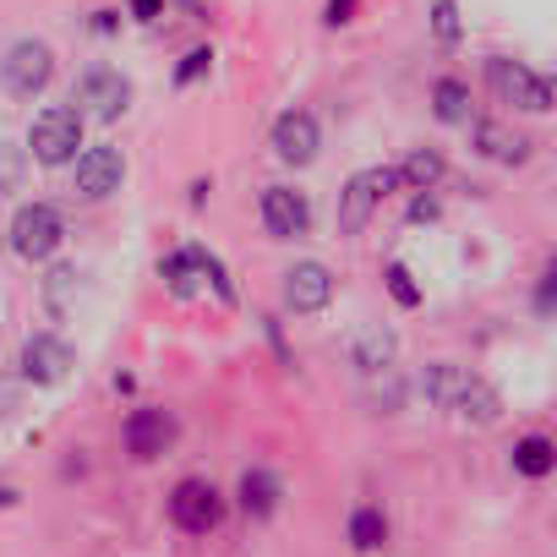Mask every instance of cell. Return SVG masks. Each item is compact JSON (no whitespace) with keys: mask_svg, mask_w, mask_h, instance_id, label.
<instances>
[{"mask_svg":"<svg viewBox=\"0 0 557 557\" xmlns=\"http://www.w3.org/2000/svg\"><path fill=\"white\" fill-rule=\"evenodd\" d=\"M334 301V273L323 262H296L285 273V307L290 312H323Z\"/></svg>","mask_w":557,"mask_h":557,"instance_id":"cell-14","label":"cell"},{"mask_svg":"<svg viewBox=\"0 0 557 557\" xmlns=\"http://www.w3.org/2000/svg\"><path fill=\"white\" fill-rule=\"evenodd\" d=\"M421 388H426V399H432L437 410H454V416H465V421H475V426H492V421L503 416L497 388H492L486 377H475L470 367L432 361V367L421 372Z\"/></svg>","mask_w":557,"mask_h":557,"instance_id":"cell-1","label":"cell"},{"mask_svg":"<svg viewBox=\"0 0 557 557\" xmlns=\"http://www.w3.org/2000/svg\"><path fill=\"white\" fill-rule=\"evenodd\" d=\"M50 77H55V55H50L45 39H17L7 55H0V83H7V94H17V99L45 94Z\"/></svg>","mask_w":557,"mask_h":557,"instance_id":"cell-5","label":"cell"},{"mask_svg":"<svg viewBox=\"0 0 557 557\" xmlns=\"http://www.w3.org/2000/svg\"><path fill=\"white\" fill-rule=\"evenodd\" d=\"M121 181H126V159L115 148H83L77 153V197L99 202V197L121 191Z\"/></svg>","mask_w":557,"mask_h":557,"instance_id":"cell-12","label":"cell"},{"mask_svg":"<svg viewBox=\"0 0 557 557\" xmlns=\"http://www.w3.org/2000/svg\"><path fill=\"white\" fill-rule=\"evenodd\" d=\"M262 224H268L273 240H296V235H307V224H312V202H307V191H296V186H268V191H262Z\"/></svg>","mask_w":557,"mask_h":557,"instance_id":"cell-9","label":"cell"},{"mask_svg":"<svg viewBox=\"0 0 557 557\" xmlns=\"http://www.w3.org/2000/svg\"><path fill=\"white\" fill-rule=\"evenodd\" d=\"M323 148V132H318V115L312 110H285L273 121V153L285 164H312Z\"/></svg>","mask_w":557,"mask_h":557,"instance_id":"cell-10","label":"cell"},{"mask_svg":"<svg viewBox=\"0 0 557 557\" xmlns=\"http://www.w3.org/2000/svg\"><path fill=\"white\" fill-rule=\"evenodd\" d=\"M383 541H388L383 508H356V513H350V546H356V552H377Z\"/></svg>","mask_w":557,"mask_h":557,"instance_id":"cell-22","label":"cell"},{"mask_svg":"<svg viewBox=\"0 0 557 557\" xmlns=\"http://www.w3.org/2000/svg\"><path fill=\"white\" fill-rule=\"evenodd\" d=\"M470 137H475V153L492 159V164H524L530 159V137H519V132H508L497 121H475Z\"/></svg>","mask_w":557,"mask_h":557,"instance_id":"cell-16","label":"cell"},{"mask_svg":"<svg viewBox=\"0 0 557 557\" xmlns=\"http://www.w3.org/2000/svg\"><path fill=\"white\" fill-rule=\"evenodd\" d=\"M278 497H285V486H278V475H273V470L251 465V470L240 475V508H246L251 519H273Z\"/></svg>","mask_w":557,"mask_h":557,"instance_id":"cell-17","label":"cell"},{"mask_svg":"<svg viewBox=\"0 0 557 557\" xmlns=\"http://www.w3.org/2000/svg\"><path fill=\"white\" fill-rule=\"evenodd\" d=\"M388 296L399 301V307H421V290H416V278H410V268L405 262H388Z\"/></svg>","mask_w":557,"mask_h":557,"instance_id":"cell-24","label":"cell"},{"mask_svg":"<svg viewBox=\"0 0 557 557\" xmlns=\"http://www.w3.org/2000/svg\"><path fill=\"white\" fill-rule=\"evenodd\" d=\"M208 66H213V50H191V55H181V66H175V83L186 88V83H197Z\"/></svg>","mask_w":557,"mask_h":557,"instance_id":"cell-26","label":"cell"},{"mask_svg":"<svg viewBox=\"0 0 557 557\" xmlns=\"http://www.w3.org/2000/svg\"><path fill=\"white\" fill-rule=\"evenodd\" d=\"M394 186H399V170H388V164L356 170V175L345 181V191H339V235H361L367 219L377 213V202H383Z\"/></svg>","mask_w":557,"mask_h":557,"instance_id":"cell-4","label":"cell"},{"mask_svg":"<svg viewBox=\"0 0 557 557\" xmlns=\"http://www.w3.org/2000/svg\"><path fill=\"white\" fill-rule=\"evenodd\" d=\"M28 148H34L39 164H72L77 148H83V115H77L72 104L39 110L34 126H28Z\"/></svg>","mask_w":557,"mask_h":557,"instance_id":"cell-3","label":"cell"},{"mask_svg":"<svg viewBox=\"0 0 557 557\" xmlns=\"http://www.w3.org/2000/svg\"><path fill=\"white\" fill-rule=\"evenodd\" d=\"M170 519H175L186 535H208V530H219V519H224V497H219V486L202 481V475L175 481V492H170Z\"/></svg>","mask_w":557,"mask_h":557,"instance_id":"cell-6","label":"cell"},{"mask_svg":"<svg viewBox=\"0 0 557 557\" xmlns=\"http://www.w3.org/2000/svg\"><path fill=\"white\" fill-rule=\"evenodd\" d=\"M61 235H66V224H61V213H55L50 202H28V208H17V219H12V251L28 257V262H45V257L61 246Z\"/></svg>","mask_w":557,"mask_h":557,"instance_id":"cell-8","label":"cell"},{"mask_svg":"<svg viewBox=\"0 0 557 557\" xmlns=\"http://www.w3.org/2000/svg\"><path fill=\"white\" fill-rule=\"evenodd\" d=\"M66 372H72V345H66V339H55V334H34V339L23 345V383L50 388V383H61Z\"/></svg>","mask_w":557,"mask_h":557,"instance_id":"cell-13","label":"cell"},{"mask_svg":"<svg viewBox=\"0 0 557 557\" xmlns=\"http://www.w3.org/2000/svg\"><path fill=\"white\" fill-rule=\"evenodd\" d=\"M12 503H17V492H12V486H0V508H12Z\"/></svg>","mask_w":557,"mask_h":557,"instance_id":"cell-32","label":"cell"},{"mask_svg":"<svg viewBox=\"0 0 557 557\" xmlns=\"http://www.w3.org/2000/svg\"><path fill=\"white\" fill-rule=\"evenodd\" d=\"M175 416L170 410H132L126 416V454L132 459H159V454H170V443H175Z\"/></svg>","mask_w":557,"mask_h":557,"instance_id":"cell-11","label":"cell"},{"mask_svg":"<svg viewBox=\"0 0 557 557\" xmlns=\"http://www.w3.org/2000/svg\"><path fill=\"white\" fill-rule=\"evenodd\" d=\"M159 12H164V0H132V17L137 23H153Z\"/></svg>","mask_w":557,"mask_h":557,"instance_id":"cell-28","label":"cell"},{"mask_svg":"<svg viewBox=\"0 0 557 557\" xmlns=\"http://www.w3.org/2000/svg\"><path fill=\"white\" fill-rule=\"evenodd\" d=\"M94 28L99 34H115V12H94Z\"/></svg>","mask_w":557,"mask_h":557,"instance_id":"cell-31","label":"cell"},{"mask_svg":"<svg viewBox=\"0 0 557 557\" xmlns=\"http://www.w3.org/2000/svg\"><path fill=\"white\" fill-rule=\"evenodd\" d=\"M552 296H557V268H546V273H541V290H535V307H541V312H552Z\"/></svg>","mask_w":557,"mask_h":557,"instance_id":"cell-27","label":"cell"},{"mask_svg":"<svg viewBox=\"0 0 557 557\" xmlns=\"http://www.w3.org/2000/svg\"><path fill=\"white\" fill-rule=\"evenodd\" d=\"M432 110H437V121H448V126H470V88H465L459 77H437Z\"/></svg>","mask_w":557,"mask_h":557,"instance_id":"cell-20","label":"cell"},{"mask_svg":"<svg viewBox=\"0 0 557 557\" xmlns=\"http://www.w3.org/2000/svg\"><path fill=\"white\" fill-rule=\"evenodd\" d=\"M432 213H437L432 197H416V202H410V219H432Z\"/></svg>","mask_w":557,"mask_h":557,"instance_id":"cell-30","label":"cell"},{"mask_svg":"<svg viewBox=\"0 0 557 557\" xmlns=\"http://www.w3.org/2000/svg\"><path fill=\"white\" fill-rule=\"evenodd\" d=\"M350 12H356V0H329V23H334V28L350 23Z\"/></svg>","mask_w":557,"mask_h":557,"instance_id":"cell-29","label":"cell"},{"mask_svg":"<svg viewBox=\"0 0 557 557\" xmlns=\"http://www.w3.org/2000/svg\"><path fill=\"white\" fill-rule=\"evenodd\" d=\"M486 83L503 104L524 110V115H546L552 110V83L541 72H530L524 61H508V55H486Z\"/></svg>","mask_w":557,"mask_h":557,"instance_id":"cell-2","label":"cell"},{"mask_svg":"<svg viewBox=\"0 0 557 557\" xmlns=\"http://www.w3.org/2000/svg\"><path fill=\"white\" fill-rule=\"evenodd\" d=\"M350 356H356V367H361L367 377H377V372H394L399 339H394L383 323H367V329H356V339H350Z\"/></svg>","mask_w":557,"mask_h":557,"instance_id":"cell-15","label":"cell"},{"mask_svg":"<svg viewBox=\"0 0 557 557\" xmlns=\"http://www.w3.org/2000/svg\"><path fill=\"white\" fill-rule=\"evenodd\" d=\"M552 465H557V448H552V437L530 432V437H519V443H513V470H519V475L541 481V475H552Z\"/></svg>","mask_w":557,"mask_h":557,"instance_id":"cell-19","label":"cell"},{"mask_svg":"<svg viewBox=\"0 0 557 557\" xmlns=\"http://www.w3.org/2000/svg\"><path fill=\"white\" fill-rule=\"evenodd\" d=\"M159 273L170 278V290H175L181 301H191V296L202 290V246H186V251H170V257L159 262Z\"/></svg>","mask_w":557,"mask_h":557,"instance_id":"cell-18","label":"cell"},{"mask_svg":"<svg viewBox=\"0 0 557 557\" xmlns=\"http://www.w3.org/2000/svg\"><path fill=\"white\" fill-rule=\"evenodd\" d=\"M132 110V83L115 72V66H88L83 83H77V115L88 121H121Z\"/></svg>","mask_w":557,"mask_h":557,"instance_id":"cell-7","label":"cell"},{"mask_svg":"<svg viewBox=\"0 0 557 557\" xmlns=\"http://www.w3.org/2000/svg\"><path fill=\"white\" fill-rule=\"evenodd\" d=\"M432 28H437L443 45L459 39V7H454V0H437V7H432Z\"/></svg>","mask_w":557,"mask_h":557,"instance_id":"cell-25","label":"cell"},{"mask_svg":"<svg viewBox=\"0 0 557 557\" xmlns=\"http://www.w3.org/2000/svg\"><path fill=\"white\" fill-rule=\"evenodd\" d=\"M443 170H448V164H443V153H437V148H416V153L399 164V181H405V186H416V191H432V186L443 181Z\"/></svg>","mask_w":557,"mask_h":557,"instance_id":"cell-21","label":"cell"},{"mask_svg":"<svg viewBox=\"0 0 557 557\" xmlns=\"http://www.w3.org/2000/svg\"><path fill=\"white\" fill-rule=\"evenodd\" d=\"M77 268H50V278H45V301L55 307V312H66L72 307V290H77Z\"/></svg>","mask_w":557,"mask_h":557,"instance_id":"cell-23","label":"cell"}]
</instances>
